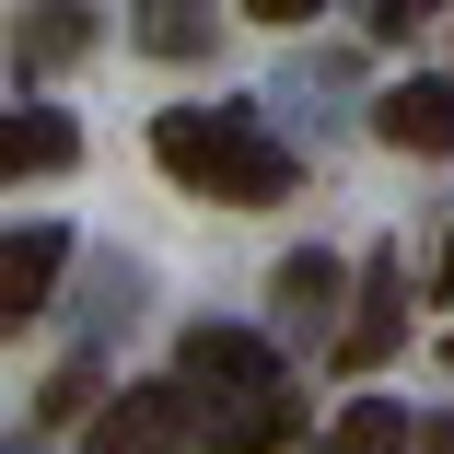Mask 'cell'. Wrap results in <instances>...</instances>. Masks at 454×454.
<instances>
[{
    "label": "cell",
    "mask_w": 454,
    "mask_h": 454,
    "mask_svg": "<svg viewBox=\"0 0 454 454\" xmlns=\"http://www.w3.org/2000/svg\"><path fill=\"white\" fill-rule=\"evenodd\" d=\"M82 47H94V12H70V0H47V12L24 24V59H35V70H70Z\"/></svg>",
    "instance_id": "cell-8"
},
{
    "label": "cell",
    "mask_w": 454,
    "mask_h": 454,
    "mask_svg": "<svg viewBox=\"0 0 454 454\" xmlns=\"http://www.w3.org/2000/svg\"><path fill=\"white\" fill-rule=\"evenodd\" d=\"M431 454H454V419H431Z\"/></svg>",
    "instance_id": "cell-14"
},
{
    "label": "cell",
    "mask_w": 454,
    "mask_h": 454,
    "mask_svg": "<svg viewBox=\"0 0 454 454\" xmlns=\"http://www.w3.org/2000/svg\"><path fill=\"white\" fill-rule=\"evenodd\" d=\"M292 419H303V396L268 385V396H245L233 419H210V454H280V442H292Z\"/></svg>",
    "instance_id": "cell-6"
},
{
    "label": "cell",
    "mask_w": 454,
    "mask_h": 454,
    "mask_svg": "<svg viewBox=\"0 0 454 454\" xmlns=\"http://www.w3.org/2000/svg\"><path fill=\"white\" fill-rule=\"evenodd\" d=\"M187 385L268 396V385H280V361H268V338H245V326H187Z\"/></svg>",
    "instance_id": "cell-3"
},
{
    "label": "cell",
    "mask_w": 454,
    "mask_h": 454,
    "mask_svg": "<svg viewBox=\"0 0 454 454\" xmlns=\"http://www.w3.org/2000/svg\"><path fill=\"white\" fill-rule=\"evenodd\" d=\"M338 454H408V431H396V408H373V396H361V408L338 419Z\"/></svg>",
    "instance_id": "cell-10"
},
{
    "label": "cell",
    "mask_w": 454,
    "mask_h": 454,
    "mask_svg": "<svg viewBox=\"0 0 454 454\" xmlns=\"http://www.w3.org/2000/svg\"><path fill=\"white\" fill-rule=\"evenodd\" d=\"M373 129H385L396 152H419V163H442V152H454V82H396Z\"/></svg>",
    "instance_id": "cell-4"
},
{
    "label": "cell",
    "mask_w": 454,
    "mask_h": 454,
    "mask_svg": "<svg viewBox=\"0 0 454 454\" xmlns=\"http://www.w3.org/2000/svg\"><path fill=\"white\" fill-rule=\"evenodd\" d=\"M82 140L59 129V117H35V129H12V117H0V175H24V163H70Z\"/></svg>",
    "instance_id": "cell-9"
},
{
    "label": "cell",
    "mask_w": 454,
    "mask_h": 454,
    "mask_svg": "<svg viewBox=\"0 0 454 454\" xmlns=\"http://www.w3.org/2000/svg\"><path fill=\"white\" fill-rule=\"evenodd\" d=\"M187 442H199L187 385H129V396L94 419V442H82V454H187Z\"/></svg>",
    "instance_id": "cell-2"
},
{
    "label": "cell",
    "mask_w": 454,
    "mask_h": 454,
    "mask_svg": "<svg viewBox=\"0 0 454 454\" xmlns=\"http://www.w3.org/2000/svg\"><path fill=\"white\" fill-rule=\"evenodd\" d=\"M59 233H0V326H24L35 303H47V280H59Z\"/></svg>",
    "instance_id": "cell-5"
},
{
    "label": "cell",
    "mask_w": 454,
    "mask_h": 454,
    "mask_svg": "<svg viewBox=\"0 0 454 454\" xmlns=\"http://www.w3.org/2000/svg\"><path fill=\"white\" fill-rule=\"evenodd\" d=\"M442 303H454V245H442Z\"/></svg>",
    "instance_id": "cell-15"
},
{
    "label": "cell",
    "mask_w": 454,
    "mask_h": 454,
    "mask_svg": "<svg viewBox=\"0 0 454 454\" xmlns=\"http://www.w3.org/2000/svg\"><path fill=\"white\" fill-rule=\"evenodd\" d=\"M326 292H338V256H292V268H280V303H303V315H315Z\"/></svg>",
    "instance_id": "cell-11"
},
{
    "label": "cell",
    "mask_w": 454,
    "mask_h": 454,
    "mask_svg": "<svg viewBox=\"0 0 454 454\" xmlns=\"http://www.w3.org/2000/svg\"><path fill=\"white\" fill-rule=\"evenodd\" d=\"M245 12H256V24H303L315 0H245Z\"/></svg>",
    "instance_id": "cell-13"
},
{
    "label": "cell",
    "mask_w": 454,
    "mask_h": 454,
    "mask_svg": "<svg viewBox=\"0 0 454 454\" xmlns=\"http://www.w3.org/2000/svg\"><path fill=\"white\" fill-rule=\"evenodd\" d=\"M140 47L152 59H199L210 47V0H140Z\"/></svg>",
    "instance_id": "cell-7"
},
{
    "label": "cell",
    "mask_w": 454,
    "mask_h": 454,
    "mask_svg": "<svg viewBox=\"0 0 454 454\" xmlns=\"http://www.w3.org/2000/svg\"><path fill=\"white\" fill-rule=\"evenodd\" d=\"M152 152H163L175 187H210V199H280L292 187V152L268 140L256 117H233V106H175L152 129Z\"/></svg>",
    "instance_id": "cell-1"
},
{
    "label": "cell",
    "mask_w": 454,
    "mask_h": 454,
    "mask_svg": "<svg viewBox=\"0 0 454 454\" xmlns=\"http://www.w3.org/2000/svg\"><path fill=\"white\" fill-rule=\"evenodd\" d=\"M373 303H396V268H385V280H373ZM373 349H385V315H361V326L338 338V361H373Z\"/></svg>",
    "instance_id": "cell-12"
}]
</instances>
